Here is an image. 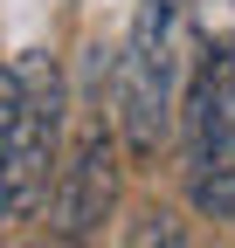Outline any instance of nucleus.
Masks as SVG:
<instances>
[{"label": "nucleus", "mask_w": 235, "mask_h": 248, "mask_svg": "<svg viewBox=\"0 0 235 248\" xmlns=\"http://www.w3.org/2000/svg\"><path fill=\"white\" fill-rule=\"evenodd\" d=\"M118 152L152 159L180 117V83H187V0H138L132 35L118 48Z\"/></svg>", "instance_id": "obj_1"}, {"label": "nucleus", "mask_w": 235, "mask_h": 248, "mask_svg": "<svg viewBox=\"0 0 235 248\" xmlns=\"http://www.w3.org/2000/svg\"><path fill=\"white\" fill-rule=\"evenodd\" d=\"M180 152H187V200L228 221L235 214V55H201V69L180 83Z\"/></svg>", "instance_id": "obj_2"}, {"label": "nucleus", "mask_w": 235, "mask_h": 248, "mask_svg": "<svg viewBox=\"0 0 235 248\" xmlns=\"http://www.w3.org/2000/svg\"><path fill=\"white\" fill-rule=\"evenodd\" d=\"M55 138H63V76L21 69V97H14V117H7V152H0V200H7V214L42 207Z\"/></svg>", "instance_id": "obj_3"}, {"label": "nucleus", "mask_w": 235, "mask_h": 248, "mask_svg": "<svg viewBox=\"0 0 235 248\" xmlns=\"http://www.w3.org/2000/svg\"><path fill=\"white\" fill-rule=\"evenodd\" d=\"M125 152H118V131L111 124H90L76 145H69V159L55 166V186H49V234L55 241H69V248H83V241H97L104 234V221H111V207H118V166Z\"/></svg>", "instance_id": "obj_4"}, {"label": "nucleus", "mask_w": 235, "mask_h": 248, "mask_svg": "<svg viewBox=\"0 0 235 248\" xmlns=\"http://www.w3.org/2000/svg\"><path fill=\"white\" fill-rule=\"evenodd\" d=\"M125 248H187V234H180V221H173L166 207H145V214H132Z\"/></svg>", "instance_id": "obj_5"}, {"label": "nucleus", "mask_w": 235, "mask_h": 248, "mask_svg": "<svg viewBox=\"0 0 235 248\" xmlns=\"http://www.w3.org/2000/svg\"><path fill=\"white\" fill-rule=\"evenodd\" d=\"M14 97H21V69L0 62V152H7V117H14ZM0 221H7V200H0Z\"/></svg>", "instance_id": "obj_6"}]
</instances>
